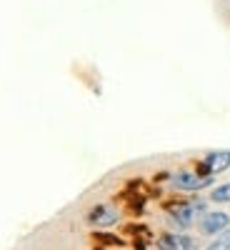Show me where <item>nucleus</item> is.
<instances>
[{
    "label": "nucleus",
    "instance_id": "obj_2",
    "mask_svg": "<svg viewBox=\"0 0 230 250\" xmlns=\"http://www.w3.org/2000/svg\"><path fill=\"white\" fill-rule=\"evenodd\" d=\"M200 210H203V203H198V200H178V203L168 205V215H170L173 225H178L180 230H188L198 220V215H203Z\"/></svg>",
    "mask_w": 230,
    "mask_h": 250
},
{
    "label": "nucleus",
    "instance_id": "obj_8",
    "mask_svg": "<svg viewBox=\"0 0 230 250\" xmlns=\"http://www.w3.org/2000/svg\"><path fill=\"white\" fill-rule=\"evenodd\" d=\"M203 250H230V228H228V230H223L220 235H215Z\"/></svg>",
    "mask_w": 230,
    "mask_h": 250
},
{
    "label": "nucleus",
    "instance_id": "obj_5",
    "mask_svg": "<svg viewBox=\"0 0 230 250\" xmlns=\"http://www.w3.org/2000/svg\"><path fill=\"white\" fill-rule=\"evenodd\" d=\"M158 250H198V240L185 233H163L158 238Z\"/></svg>",
    "mask_w": 230,
    "mask_h": 250
},
{
    "label": "nucleus",
    "instance_id": "obj_7",
    "mask_svg": "<svg viewBox=\"0 0 230 250\" xmlns=\"http://www.w3.org/2000/svg\"><path fill=\"white\" fill-rule=\"evenodd\" d=\"M208 200L215 203V205H225V203H230V183H223V185L213 188L210 195H208Z\"/></svg>",
    "mask_w": 230,
    "mask_h": 250
},
{
    "label": "nucleus",
    "instance_id": "obj_6",
    "mask_svg": "<svg viewBox=\"0 0 230 250\" xmlns=\"http://www.w3.org/2000/svg\"><path fill=\"white\" fill-rule=\"evenodd\" d=\"M228 168H230V150H210V153H205L203 173L218 175V173H225Z\"/></svg>",
    "mask_w": 230,
    "mask_h": 250
},
{
    "label": "nucleus",
    "instance_id": "obj_3",
    "mask_svg": "<svg viewBox=\"0 0 230 250\" xmlns=\"http://www.w3.org/2000/svg\"><path fill=\"white\" fill-rule=\"evenodd\" d=\"M198 228H200V233L203 235H220L223 230H228L230 228V215L225 210H208L200 215L198 220Z\"/></svg>",
    "mask_w": 230,
    "mask_h": 250
},
{
    "label": "nucleus",
    "instance_id": "obj_4",
    "mask_svg": "<svg viewBox=\"0 0 230 250\" xmlns=\"http://www.w3.org/2000/svg\"><path fill=\"white\" fill-rule=\"evenodd\" d=\"M85 220H88L90 225H95V228H110V225H115V223L120 220V213L115 210L113 205L100 203V205L90 208V213L85 215Z\"/></svg>",
    "mask_w": 230,
    "mask_h": 250
},
{
    "label": "nucleus",
    "instance_id": "obj_1",
    "mask_svg": "<svg viewBox=\"0 0 230 250\" xmlns=\"http://www.w3.org/2000/svg\"><path fill=\"white\" fill-rule=\"evenodd\" d=\"M213 178L215 175H208V173H195V170H178L170 175V185L175 190H183V193H200L205 188L213 185Z\"/></svg>",
    "mask_w": 230,
    "mask_h": 250
}]
</instances>
